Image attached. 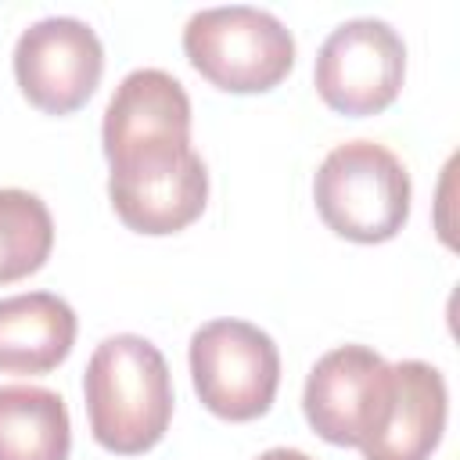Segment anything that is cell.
<instances>
[{
    "label": "cell",
    "mask_w": 460,
    "mask_h": 460,
    "mask_svg": "<svg viewBox=\"0 0 460 460\" xmlns=\"http://www.w3.org/2000/svg\"><path fill=\"white\" fill-rule=\"evenodd\" d=\"M90 435L101 449L137 456L155 449L172 420V377L155 341L140 334L104 338L83 374Z\"/></svg>",
    "instance_id": "cell-1"
},
{
    "label": "cell",
    "mask_w": 460,
    "mask_h": 460,
    "mask_svg": "<svg viewBox=\"0 0 460 460\" xmlns=\"http://www.w3.org/2000/svg\"><path fill=\"white\" fill-rule=\"evenodd\" d=\"M410 172L377 140H349L327 151L313 176V201L327 230L356 244L392 241L410 219Z\"/></svg>",
    "instance_id": "cell-2"
},
{
    "label": "cell",
    "mask_w": 460,
    "mask_h": 460,
    "mask_svg": "<svg viewBox=\"0 0 460 460\" xmlns=\"http://www.w3.org/2000/svg\"><path fill=\"white\" fill-rule=\"evenodd\" d=\"M183 54L216 90L266 93L295 68V36L262 7H205L183 25Z\"/></svg>",
    "instance_id": "cell-3"
},
{
    "label": "cell",
    "mask_w": 460,
    "mask_h": 460,
    "mask_svg": "<svg viewBox=\"0 0 460 460\" xmlns=\"http://www.w3.org/2000/svg\"><path fill=\"white\" fill-rule=\"evenodd\" d=\"M190 381L208 413L219 420L262 417L280 388L277 341L248 320H208L190 334Z\"/></svg>",
    "instance_id": "cell-4"
},
{
    "label": "cell",
    "mask_w": 460,
    "mask_h": 460,
    "mask_svg": "<svg viewBox=\"0 0 460 460\" xmlns=\"http://www.w3.org/2000/svg\"><path fill=\"white\" fill-rule=\"evenodd\" d=\"M108 201L144 237L187 230L208 205V169L190 144H162L108 162Z\"/></svg>",
    "instance_id": "cell-5"
},
{
    "label": "cell",
    "mask_w": 460,
    "mask_h": 460,
    "mask_svg": "<svg viewBox=\"0 0 460 460\" xmlns=\"http://www.w3.org/2000/svg\"><path fill=\"white\" fill-rule=\"evenodd\" d=\"M406 79V43L381 18H349L316 50L313 83L320 101L349 119L395 104Z\"/></svg>",
    "instance_id": "cell-6"
},
{
    "label": "cell",
    "mask_w": 460,
    "mask_h": 460,
    "mask_svg": "<svg viewBox=\"0 0 460 460\" xmlns=\"http://www.w3.org/2000/svg\"><path fill=\"white\" fill-rule=\"evenodd\" d=\"M104 72L97 32L68 14L32 22L14 43V79L22 97L43 115L79 111Z\"/></svg>",
    "instance_id": "cell-7"
},
{
    "label": "cell",
    "mask_w": 460,
    "mask_h": 460,
    "mask_svg": "<svg viewBox=\"0 0 460 460\" xmlns=\"http://www.w3.org/2000/svg\"><path fill=\"white\" fill-rule=\"evenodd\" d=\"M392 363L367 345H338L323 352L302 392L309 428L331 446H363L388 406Z\"/></svg>",
    "instance_id": "cell-8"
},
{
    "label": "cell",
    "mask_w": 460,
    "mask_h": 460,
    "mask_svg": "<svg viewBox=\"0 0 460 460\" xmlns=\"http://www.w3.org/2000/svg\"><path fill=\"white\" fill-rule=\"evenodd\" d=\"M449 417V388L424 359L392 363L388 406L377 431L359 446L363 460H431Z\"/></svg>",
    "instance_id": "cell-9"
},
{
    "label": "cell",
    "mask_w": 460,
    "mask_h": 460,
    "mask_svg": "<svg viewBox=\"0 0 460 460\" xmlns=\"http://www.w3.org/2000/svg\"><path fill=\"white\" fill-rule=\"evenodd\" d=\"M104 158L158 144H190V97L162 68H133L111 93L101 122Z\"/></svg>",
    "instance_id": "cell-10"
},
{
    "label": "cell",
    "mask_w": 460,
    "mask_h": 460,
    "mask_svg": "<svg viewBox=\"0 0 460 460\" xmlns=\"http://www.w3.org/2000/svg\"><path fill=\"white\" fill-rule=\"evenodd\" d=\"M75 309L50 291L0 298V374H50L75 345Z\"/></svg>",
    "instance_id": "cell-11"
},
{
    "label": "cell",
    "mask_w": 460,
    "mask_h": 460,
    "mask_svg": "<svg viewBox=\"0 0 460 460\" xmlns=\"http://www.w3.org/2000/svg\"><path fill=\"white\" fill-rule=\"evenodd\" d=\"M72 420L58 392L40 385L0 388V460H68Z\"/></svg>",
    "instance_id": "cell-12"
},
{
    "label": "cell",
    "mask_w": 460,
    "mask_h": 460,
    "mask_svg": "<svg viewBox=\"0 0 460 460\" xmlns=\"http://www.w3.org/2000/svg\"><path fill=\"white\" fill-rule=\"evenodd\" d=\"M50 208L22 187H0V288L40 273L50 259Z\"/></svg>",
    "instance_id": "cell-13"
},
{
    "label": "cell",
    "mask_w": 460,
    "mask_h": 460,
    "mask_svg": "<svg viewBox=\"0 0 460 460\" xmlns=\"http://www.w3.org/2000/svg\"><path fill=\"white\" fill-rule=\"evenodd\" d=\"M255 460H313L309 453H302V449H288V446H273V449H266V453H259Z\"/></svg>",
    "instance_id": "cell-14"
}]
</instances>
